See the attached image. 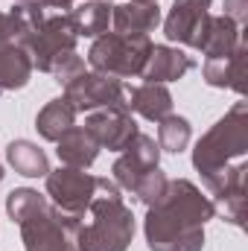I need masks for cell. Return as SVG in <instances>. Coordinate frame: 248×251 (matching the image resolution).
Instances as JSON below:
<instances>
[{
	"label": "cell",
	"instance_id": "obj_4",
	"mask_svg": "<svg viewBox=\"0 0 248 251\" xmlns=\"http://www.w3.org/2000/svg\"><path fill=\"white\" fill-rule=\"evenodd\" d=\"M152 41L149 35H120V32H102L94 38L88 50V64L97 73L114 76V79H134L140 76L143 64L149 59Z\"/></svg>",
	"mask_w": 248,
	"mask_h": 251
},
{
	"label": "cell",
	"instance_id": "obj_8",
	"mask_svg": "<svg viewBox=\"0 0 248 251\" xmlns=\"http://www.w3.org/2000/svg\"><path fill=\"white\" fill-rule=\"evenodd\" d=\"M79 44V35H76V26L70 21L67 12H56V15H47L41 29L35 32V38L26 44V53L32 59V67L41 70V73H50L53 64L62 59L64 53H73Z\"/></svg>",
	"mask_w": 248,
	"mask_h": 251
},
{
	"label": "cell",
	"instance_id": "obj_12",
	"mask_svg": "<svg viewBox=\"0 0 248 251\" xmlns=\"http://www.w3.org/2000/svg\"><path fill=\"white\" fill-rule=\"evenodd\" d=\"M240 44H243V26H237L225 15H210L198 32L193 50H198L204 59H222V56H231Z\"/></svg>",
	"mask_w": 248,
	"mask_h": 251
},
{
	"label": "cell",
	"instance_id": "obj_11",
	"mask_svg": "<svg viewBox=\"0 0 248 251\" xmlns=\"http://www.w3.org/2000/svg\"><path fill=\"white\" fill-rule=\"evenodd\" d=\"M210 3L213 0H173L170 15L164 18L167 41L178 47H193L204 21L210 18Z\"/></svg>",
	"mask_w": 248,
	"mask_h": 251
},
{
	"label": "cell",
	"instance_id": "obj_30",
	"mask_svg": "<svg viewBox=\"0 0 248 251\" xmlns=\"http://www.w3.org/2000/svg\"><path fill=\"white\" fill-rule=\"evenodd\" d=\"M3 176H6V173H3V161H0V181H3Z\"/></svg>",
	"mask_w": 248,
	"mask_h": 251
},
{
	"label": "cell",
	"instance_id": "obj_23",
	"mask_svg": "<svg viewBox=\"0 0 248 251\" xmlns=\"http://www.w3.org/2000/svg\"><path fill=\"white\" fill-rule=\"evenodd\" d=\"M190 137H193V126H190L187 117L167 114V117L158 123V146H161V152L181 155L187 146H190Z\"/></svg>",
	"mask_w": 248,
	"mask_h": 251
},
{
	"label": "cell",
	"instance_id": "obj_19",
	"mask_svg": "<svg viewBox=\"0 0 248 251\" xmlns=\"http://www.w3.org/2000/svg\"><path fill=\"white\" fill-rule=\"evenodd\" d=\"M32 59L24 47H0V97L9 91H21L29 85L32 76Z\"/></svg>",
	"mask_w": 248,
	"mask_h": 251
},
{
	"label": "cell",
	"instance_id": "obj_27",
	"mask_svg": "<svg viewBox=\"0 0 248 251\" xmlns=\"http://www.w3.org/2000/svg\"><path fill=\"white\" fill-rule=\"evenodd\" d=\"M225 18H231L237 26L248 21V0H225Z\"/></svg>",
	"mask_w": 248,
	"mask_h": 251
},
{
	"label": "cell",
	"instance_id": "obj_9",
	"mask_svg": "<svg viewBox=\"0 0 248 251\" xmlns=\"http://www.w3.org/2000/svg\"><path fill=\"white\" fill-rule=\"evenodd\" d=\"M155 167H161V146H158L155 137H149V134L140 131V134L128 143V149L120 152V158L114 161L111 176H114V184L120 190L134 193L137 181H140L149 170H155Z\"/></svg>",
	"mask_w": 248,
	"mask_h": 251
},
{
	"label": "cell",
	"instance_id": "obj_22",
	"mask_svg": "<svg viewBox=\"0 0 248 251\" xmlns=\"http://www.w3.org/2000/svg\"><path fill=\"white\" fill-rule=\"evenodd\" d=\"M44 18H47V9L38 0H32V3H15L12 12H9V21H12V47H24L26 50V44L41 29Z\"/></svg>",
	"mask_w": 248,
	"mask_h": 251
},
{
	"label": "cell",
	"instance_id": "obj_2",
	"mask_svg": "<svg viewBox=\"0 0 248 251\" xmlns=\"http://www.w3.org/2000/svg\"><path fill=\"white\" fill-rule=\"evenodd\" d=\"M246 155L248 102H234V108L210 126L193 149V167L210 190V201L246 193Z\"/></svg>",
	"mask_w": 248,
	"mask_h": 251
},
{
	"label": "cell",
	"instance_id": "obj_3",
	"mask_svg": "<svg viewBox=\"0 0 248 251\" xmlns=\"http://www.w3.org/2000/svg\"><path fill=\"white\" fill-rule=\"evenodd\" d=\"M134 240V213L125 207L120 187L102 178V187L88 207V222L79 225L76 251H128Z\"/></svg>",
	"mask_w": 248,
	"mask_h": 251
},
{
	"label": "cell",
	"instance_id": "obj_6",
	"mask_svg": "<svg viewBox=\"0 0 248 251\" xmlns=\"http://www.w3.org/2000/svg\"><path fill=\"white\" fill-rule=\"evenodd\" d=\"M64 97L70 100L76 114H91V111H102V108L128 111L131 88H125L123 79H114V76H105L97 70H85L79 79H73L64 88Z\"/></svg>",
	"mask_w": 248,
	"mask_h": 251
},
{
	"label": "cell",
	"instance_id": "obj_5",
	"mask_svg": "<svg viewBox=\"0 0 248 251\" xmlns=\"http://www.w3.org/2000/svg\"><path fill=\"white\" fill-rule=\"evenodd\" d=\"M82 222L85 219H76L47 201L32 216L18 222V228L26 251H76V234Z\"/></svg>",
	"mask_w": 248,
	"mask_h": 251
},
{
	"label": "cell",
	"instance_id": "obj_18",
	"mask_svg": "<svg viewBox=\"0 0 248 251\" xmlns=\"http://www.w3.org/2000/svg\"><path fill=\"white\" fill-rule=\"evenodd\" d=\"M6 161H9V167L18 173V176H24V178H47V173H50V161H47V152L38 146V143H32V140H12L9 146H6Z\"/></svg>",
	"mask_w": 248,
	"mask_h": 251
},
{
	"label": "cell",
	"instance_id": "obj_32",
	"mask_svg": "<svg viewBox=\"0 0 248 251\" xmlns=\"http://www.w3.org/2000/svg\"><path fill=\"white\" fill-rule=\"evenodd\" d=\"M15 3H32V0H15Z\"/></svg>",
	"mask_w": 248,
	"mask_h": 251
},
{
	"label": "cell",
	"instance_id": "obj_10",
	"mask_svg": "<svg viewBox=\"0 0 248 251\" xmlns=\"http://www.w3.org/2000/svg\"><path fill=\"white\" fill-rule=\"evenodd\" d=\"M85 128L99 143V149H108V152H125L128 143L140 134L131 111H114V108L85 114Z\"/></svg>",
	"mask_w": 248,
	"mask_h": 251
},
{
	"label": "cell",
	"instance_id": "obj_21",
	"mask_svg": "<svg viewBox=\"0 0 248 251\" xmlns=\"http://www.w3.org/2000/svg\"><path fill=\"white\" fill-rule=\"evenodd\" d=\"M76 117H79V114H76V108L70 105V100H67V97H56V100H50V102L38 111L35 128H38V134H41L44 140L56 143L67 128L76 126Z\"/></svg>",
	"mask_w": 248,
	"mask_h": 251
},
{
	"label": "cell",
	"instance_id": "obj_15",
	"mask_svg": "<svg viewBox=\"0 0 248 251\" xmlns=\"http://www.w3.org/2000/svg\"><path fill=\"white\" fill-rule=\"evenodd\" d=\"M246 56H248V47H246V41H243L231 56L204 59V64H201L204 82L210 88H231V91H237L243 97L246 94Z\"/></svg>",
	"mask_w": 248,
	"mask_h": 251
},
{
	"label": "cell",
	"instance_id": "obj_7",
	"mask_svg": "<svg viewBox=\"0 0 248 251\" xmlns=\"http://www.w3.org/2000/svg\"><path fill=\"white\" fill-rule=\"evenodd\" d=\"M47 199L76 219H85L88 216V207L91 201L97 199V193L102 187V178L85 173V170H76V167H59V170H50L47 173Z\"/></svg>",
	"mask_w": 248,
	"mask_h": 251
},
{
	"label": "cell",
	"instance_id": "obj_16",
	"mask_svg": "<svg viewBox=\"0 0 248 251\" xmlns=\"http://www.w3.org/2000/svg\"><path fill=\"white\" fill-rule=\"evenodd\" d=\"M56 155H59L62 167L88 170L99 158V143L91 137V131L85 126H73L56 140Z\"/></svg>",
	"mask_w": 248,
	"mask_h": 251
},
{
	"label": "cell",
	"instance_id": "obj_24",
	"mask_svg": "<svg viewBox=\"0 0 248 251\" xmlns=\"http://www.w3.org/2000/svg\"><path fill=\"white\" fill-rule=\"evenodd\" d=\"M50 199L47 196H41L38 190L32 187H18L12 190L9 196H6V213H9V219L12 222H24L26 216H32L38 207H44Z\"/></svg>",
	"mask_w": 248,
	"mask_h": 251
},
{
	"label": "cell",
	"instance_id": "obj_29",
	"mask_svg": "<svg viewBox=\"0 0 248 251\" xmlns=\"http://www.w3.org/2000/svg\"><path fill=\"white\" fill-rule=\"evenodd\" d=\"M44 9H56V12H70L76 0H38Z\"/></svg>",
	"mask_w": 248,
	"mask_h": 251
},
{
	"label": "cell",
	"instance_id": "obj_13",
	"mask_svg": "<svg viewBox=\"0 0 248 251\" xmlns=\"http://www.w3.org/2000/svg\"><path fill=\"white\" fill-rule=\"evenodd\" d=\"M193 67H196L193 56H187L181 47H173V44H152L149 59H146L143 70H140V79H143V82L167 85V82H178V79L187 76Z\"/></svg>",
	"mask_w": 248,
	"mask_h": 251
},
{
	"label": "cell",
	"instance_id": "obj_26",
	"mask_svg": "<svg viewBox=\"0 0 248 251\" xmlns=\"http://www.w3.org/2000/svg\"><path fill=\"white\" fill-rule=\"evenodd\" d=\"M82 73H85V59H82L76 50H73V53H64L62 59L53 64V70H50V76H53L62 88H67V85H70L73 79H79Z\"/></svg>",
	"mask_w": 248,
	"mask_h": 251
},
{
	"label": "cell",
	"instance_id": "obj_20",
	"mask_svg": "<svg viewBox=\"0 0 248 251\" xmlns=\"http://www.w3.org/2000/svg\"><path fill=\"white\" fill-rule=\"evenodd\" d=\"M67 15L76 26L79 38H99L111 26V3L108 0H85L82 6H73Z\"/></svg>",
	"mask_w": 248,
	"mask_h": 251
},
{
	"label": "cell",
	"instance_id": "obj_25",
	"mask_svg": "<svg viewBox=\"0 0 248 251\" xmlns=\"http://www.w3.org/2000/svg\"><path fill=\"white\" fill-rule=\"evenodd\" d=\"M167 173L161 170V167H155V170H149L140 181H137V187H134V199L140 201V204H146V207H152L161 196H164V190H167Z\"/></svg>",
	"mask_w": 248,
	"mask_h": 251
},
{
	"label": "cell",
	"instance_id": "obj_31",
	"mask_svg": "<svg viewBox=\"0 0 248 251\" xmlns=\"http://www.w3.org/2000/svg\"><path fill=\"white\" fill-rule=\"evenodd\" d=\"M137 3H158V0H137Z\"/></svg>",
	"mask_w": 248,
	"mask_h": 251
},
{
	"label": "cell",
	"instance_id": "obj_28",
	"mask_svg": "<svg viewBox=\"0 0 248 251\" xmlns=\"http://www.w3.org/2000/svg\"><path fill=\"white\" fill-rule=\"evenodd\" d=\"M12 44V21H9V12H0V47H9Z\"/></svg>",
	"mask_w": 248,
	"mask_h": 251
},
{
	"label": "cell",
	"instance_id": "obj_1",
	"mask_svg": "<svg viewBox=\"0 0 248 251\" xmlns=\"http://www.w3.org/2000/svg\"><path fill=\"white\" fill-rule=\"evenodd\" d=\"M216 216L210 196L187 178H170L164 196L149 207L143 234L149 251H201L204 225Z\"/></svg>",
	"mask_w": 248,
	"mask_h": 251
},
{
	"label": "cell",
	"instance_id": "obj_14",
	"mask_svg": "<svg viewBox=\"0 0 248 251\" xmlns=\"http://www.w3.org/2000/svg\"><path fill=\"white\" fill-rule=\"evenodd\" d=\"M161 6L158 3H137L125 0L120 6H111V32L120 35H149L161 26Z\"/></svg>",
	"mask_w": 248,
	"mask_h": 251
},
{
	"label": "cell",
	"instance_id": "obj_17",
	"mask_svg": "<svg viewBox=\"0 0 248 251\" xmlns=\"http://www.w3.org/2000/svg\"><path fill=\"white\" fill-rule=\"evenodd\" d=\"M128 111L140 114L149 123H161L167 114H173V94L167 85L158 82H143L137 88H131L128 97Z\"/></svg>",
	"mask_w": 248,
	"mask_h": 251
}]
</instances>
